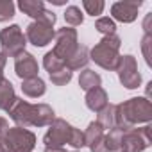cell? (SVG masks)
Listing matches in <instances>:
<instances>
[{"mask_svg":"<svg viewBox=\"0 0 152 152\" xmlns=\"http://www.w3.org/2000/svg\"><path fill=\"white\" fill-rule=\"evenodd\" d=\"M152 120V104L145 97H134L122 104H116V127L131 129L138 124H148Z\"/></svg>","mask_w":152,"mask_h":152,"instance_id":"obj_1","label":"cell"},{"mask_svg":"<svg viewBox=\"0 0 152 152\" xmlns=\"http://www.w3.org/2000/svg\"><path fill=\"white\" fill-rule=\"evenodd\" d=\"M120 38L116 34H109L104 36L91 50H90V59L95 61V64H99L104 70H116L118 61H120Z\"/></svg>","mask_w":152,"mask_h":152,"instance_id":"obj_2","label":"cell"},{"mask_svg":"<svg viewBox=\"0 0 152 152\" xmlns=\"http://www.w3.org/2000/svg\"><path fill=\"white\" fill-rule=\"evenodd\" d=\"M0 45H2V52L7 57H16L18 54L25 52L27 38L22 32L20 25H9L0 31Z\"/></svg>","mask_w":152,"mask_h":152,"instance_id":"obj_3","label":"cell"},{"mask_svg":"<svg viewBox=\"0 0 152 152\" xmlns=\"http://www.w3.org/2000/svg\"><path fill=\"white\" fill-rule=\"evenodd\" d=\"M150 147V125L143 127H131L122 136V152H143Z\"/></svg>","mask_w":152,"mask_h":152,"instance_id":"obj_4","label":"cell"},{"mask_svg":"<svg viewBox=\"0 0 152 152\" xmlns=\"http://www.w3.org/2000/svg\"><path fill=\"white\" fill-rule=\"evenodd\" d=\"M9 152H32L36 147V136L23 127H9L4 136Z\"/></svg>","mask_w":152,"mask_h":152,"instance_id":"obj_5","label":"cell"},{"mask_svg":"<svg viewBox=\"0 0 152 152\" xmlns=\"http://www.w3.org/2000/svg\"><path fill=\"white\" fill-rule=\"evenodd\" d=\"M54 39H56V45H54L52 52H54L63 63H66V61L73 56V52L77 50V47H79V43H77V31L72 29V27L59 29V31L56 32Z\"/></svg>","mask_w":152,"mask_h":152,"instance_id":"obj_6","label":"cell"},{"mask_svg":"<svg viewBox=\"0 0 152 152\" xmlns=\"http://www.w3.org/2000/svg\"><path fill=\"white\" fill-rule=\"evenodd\" d=\"M116 72H118V79H120L122 86H125L127 90H136L141 84V75L138 72V63H136L134 56H131V54L120 56Z\"/></svg>","mask_w":152,"mask_h":152,"instance_id":"obj_7","label":"cell"},{"mask_svg":"<svg viewBox=\"0 0 152 152\" xmlns=\"http://www.w3.org/2000/svg\"><path fill=\"white\" fill-rule=\"evenodd\" d=\"M70 132H72V125L63 118H56L48 125V131L43 136V143L45 147H63L64 143L70 141Z\"/></svg>","mask_w":152,"mask_h":152,"instance_id":"obj_8","label":"cell"},{"mask_svg":"<svg viewBox=\"0 0 152 152\" xmlns=\"http://www.w3.org/2000/svg\"><path fill=\"white\" fill-rule=\"evenodd\" d=\"M18 7L31 18H34V22H41L47 23L50 27H54L56 23V15L48 9H45V4L41 0H20Z\"/></svg>","mask_w":152,"mask_h":152,"instance_id":"obj_9","label":"cell"},{"mask_svg":"<svg viewBox=\"0 0 152 152\" xmlns=\"http://www.w3.org/2000/svg\"><path fill=\"white\" fill-rule=\"evenodd\" d=\"M141 0H122L111 6V15L122 23H132L138 18V9L141 7Z\"/></svg>","mask_w":152,"mask_h":152,"instance_id":"obj_10","label":"cell"},{"mask_svg":"<svg viewBox=\"0 0 152 152\" xmlns=\"http://www.w3.org/2000/svg\"><path fill=\"white\" fill-rule=\"evenodd\" d=\"M54 36H56L54 27H50L47 23H41V22H32L27 27V32H25L27 41L32 43L34 47H45V45H48L54 39Z\"/></svg>","mask_w":152,"mask_h":152,"instance_id":"obj_11","label":"cell"},{"mask_svg":"<svg viewBox=\"0 0 152 152\" xmlns=\"http://www.w3.org/2000/svg\"><path fill=\"white\" fill-rule=\"evenodd\" d=\"M38 72H39V66H38V61L34 59L32 54H29L27 50L18 54L15 57V73L22 81L25 79H32V77H38Z\"/></svg>","mask_w":152,"mask_h":152,"instance_id":"obj_12","label":"cell"},{"mask_svg":"<svg viewBox=\"0 0 152 152\" xmlns=\"http://www.w3.org/2000/svg\"><path fill=\"white\" fill-rule=\"evenodd\" d=\"M31 109H32V104H29L27 100L16 97V99L13 100V104L9 106L7 115H9V118L16 124V127L27 129V127H31Z\"/></svg>","mask_w":152,"mask_h":152,"instance_id":"obj_13","label":"cell"},{"mask_svg":"<svg viewBox=\"0 0 152 152\" xmlns=\"http://www.w3.org/2000/svg\"><path fill=\"white\" fill-rule=\"evenodd\" d=\"M56 120V113L48 104H32L31 109V125L34 127H45L50 125Z\"/></svg>","mask_w":152,"mask_h":152,"instance_id":"obj_14","label":"cell"},{"mask_svg":"<svg viewBox=\"0 0 152 152\" xmlns=\"http://www.w3.org/2000/svg\"><path fill=\"white\" fill-rule=\"evenodd\" d=\"M86 106H88V109H91V111H95V113H99L102 107H106L107 104H109V100H107V93H106V90L104 88H93V90H90V91H86Z\"/></svg>","mask_w":152,"mask_h":152,"instance_id":"obj_15","label":"cell"},{"mask_svg":"<svg viewBox=\"0 0 152 152\" xmlns=\"http://www.w3.org/2000/svg\"><path fill=\"white\" fill-rule=\"evenodd\" d=\"M88 61H90V50H88V47L79 45L77 50L73 52V56L64 63V68H68L70 72H73V70H81V68H84V66L88 64Z\"/></svg>","mask_w":152,"mask_h":152,"instance_id":"obj_16","label":"cell"},{"mask_svg":"<svg viewBox=\"0 0 152 152\" xmlns=\"http://www.w3.org/2000/svg\"><path fill=\"white\" fill-rule=\"evenodd\" d=\"M22 91H23V95H27L31 99H38V97H43L45 95L47 86H45V81L43 79L32 77V79L22 81Z\"/></svg>","mask_w":152,"mask_h":152,"instance_id":"obj_17","label":"cell"},{"mask_svg":"<svg viewBox=\"0 0 152 152\" xmlns=\"http://www.w3.org/2000/svg\"><path fill=\"white\" fill-rule=\"evenodd\" d=\"M97 124L106 131L109 129H115L116 127V104H107L106 107H102L99 113H97Z\"/></svg>","mask_w":152,"mask_h":152,"instance_id":"obj_18","label":"cell"},{"mask_svg":"<svg viewBox=\"0 0 152 152\" xmlns=\"http://www.w3.org/2000/svg\"><path fill=\"white\" fill-rule=\"evenodd\" d=\"M15 99H16V95H15V88H13L11 81L2 75L0 77V109L7 111Z\"/></svg>","mask_w":152,"mask_h":152,"instance_id":"obj_19","label":"cell"},{"mask_svg":"<svg viewBox=\"0 0 152 152\" xmlns=\"http://www.w3.org/2000/svg\"><path fill=\"white\" fill-rule=\"evenodd\" d=\"M100 83H102V79H100V75H99L95 70L86 68V70L81 72V75H79V86H81L84 91H90V90H93V88H99Z\"/></svg>","mask_w":152,"mask_h":152,"instance_id":"obj_20","label":"cell"},{"mask_svg":"<svg viewBox=\"0 0 152 152\" xmlns=\"http://www.w3.org/2000/svg\"><path fill=\"white\" fill-rule=\"evenodd\" d=\"M124 129H109L107 134H104V143H106V148L107 152H118L120 150V145H122V136H124Z\"/></svg>","mask_w":152,"mask_h":152,"instance_id":"obj_21","label":"cell"},{"mask_svg":"<svg viewBox=\"0 0 152 152\" xmlns=\"http://www.w3.org/2000/svg\"><path fill=\"white\" fill-rule=\"evenodd\" d=\"M104 129L97 124V122H91L90 125H88V129L84 131V141H86V147H93L97 141H100L102 138H104Z\"/></svg>","mask_w":152,"mask_h":152,"instance_id":"obj_22","label":"cell"},{"mask_svg":"<svg viewBox=\"0 0 152 152\" xmlns=\"http://www.w3.org/2000/svg\"><path fill=\"white\" fill-rule=\"evenodd\" d=\"M43 66H45V70H47L48 73H54V72L64 68V63L50 50V52H47V54L43 56Z\"/></svg>","mask_w":152,"mask_h":152,"instance_id":"obj_23","label":"cell"},{"mask_svg":"<svg viewBox=\"0 0 152 152\" xmlns=\"http://www.w3.org/2000/svg\"><path fill=\"white\" fill-rule=\"evenodd\" d=\"M64 20H66L68 25L75 27V25H81V23L84 22V15L81 13V9H79L77 6H70V7H66V11H64Z\"/></svg>","mask_w":152,"mask_h":152,"instance_id":"obj_24","label":"cell"},{"mask_svg":"<svg viewBox=\"0 0 152 152\" xmlns=\"http://www.w3.org/2000/svg\"><path fill=\"white\" fill-rule=\"evenodd\" d=\"M50 75V81L56 84V86H66L70 81H72V72L68 68H61L54 73H48Z\"/></svg>","mask_w":152,"mask_h":152,"instance_id":"obj_25","label":"cell"},{"mask_svg":"<svg viewBox=\"0 0 152 152\" xmlns=\"http://www.w3.org/2000/svg\"><path fill=\"white\" fill-rule=\"evenodd\" d=\"M95 29H97L99 32H102L104 36H109V34H115L116 25H115V22H113L111 18L104 16V18H99V20L95 22Z\"/></svg>","mask_w":152,"mask_h":152,"instance_id":"obj_26","label":"cell"},{"mask_svg":"<svg viewBox=\"0 0 152 152\" xmlns=\"http://www.w3.org/2000/svg\"><path fill=\"white\" fill-rule=\"evenodd\" d=\"M104 6H106V4L102 2V0H84V2H83L84 11H86L88 15H91V16H99V15H102Z\"/></svg>","mask_w":152,"mask_h":152,"instance_id":"obj_27","label":"cell"},{"mask_svg":"<svg viewBox=\"0 0 152 152\" xmlns=\"http://www.w3.org/2000/svg\"><path fill=\"white\" fill-rule=\"evenodd\" d=\"M15 16V4L11 0H0V22H7Z\"/></svg>","mask_w":152,"mask_h":152,"instance_id":"obj_28","label":"cell"},{"mask_svg":"<svg viewBox=\"0 0 152 152\" xmlns=\"http://www.w3.org/2000/svg\"><path fill=\"white\" fill-rule=\"evenodd\" d=\"M68 145H72L73 148H83L86 147V141H84V132L81 129H75L72 127V132H70V141Z\"/></svg>","mask_w":152,"mask_h":152,"instance_id":"obj_29","label":"cell"},{"mask_svg":"<svg viewBox=\"0 0 152 152\" xmlns=\"http://www.w3.org/2000/svg\"><path fill=\"white\" fill-rule=\"evenodd\" d=\"M150 45H152V34H145L143 39H141V50H143V56H145V61L147 64H150Z\"/></svg>","mask_w":152,"mask_h":152,"instance_id":"obj_30","label":"cell"},{"mask_svg":"<svg viewBox=\"0 0 152 152\" xmlns=\"http://www.w3.org/2000/svg\"><path fill=\"white\" fill-rule=\"evenodd\" d=\"M7 129H9V124H7V120L0 116V140H4V136H6Z\"/></svg>","mask_w":152,"mask_h":152,"instance_id":"obj_31","label":"cell"},{"mask_svg":"<svg viewBox=\"0 0 152 152\" xmlns=\"http://www.w3.org/2000/svg\"><path fill=\"white\" fill-rule=\"evenodd\" d=\"M91 152H107V148H106V143H104V138L100 140V141H97L91 148H90Z\"/></svg>","mask_w":152,"mask_h":152,"instance_id":"obj_32","label":"cell"},{"mask_svg":"<svg viewBox=\"0 0 152 152\" xmlns=\"http://www.w3.org/2000/svg\"><path fill=\"white\" fill-rule=\"evenodd\" d=\"M6 63H7V56L4 52H0V77H2V72L6 68Z\"/></svg>","mask_w":152,"mask_h":152,"instance_id":"obj_33","label":"cell"},{"mask_svg":"<svg viewBox=\"0 0 152 152\" xmlns=\"http://www.w3.org/2000/svg\"><path fill=\"white\" fill-rule=\"evenodd\" d=\"M150 20H152V15H147L145 22H143V29H145V34H150Z\"/></svg>","mask_w":152,"mask_h":152,"instance_id":"obj_34","label":"cell"},{"mask_svg":"<svg viewBox=\"0 0 152 152\" xmlns=\"http://www.w3.org/2000/svg\"><path fill=\"white\" fill-rule=\"evenodd\" d=\"M43 152H66L63 147H45Z\"/></svg>","mask_w":152,"mask_h":152,"instance_id":"obj_35","label":"cell"},{"mask_svg":"<svg viewBox=\"0 0 152 152\" xmlns=\"http://www.w3.org/2000/svg\"><path fill=\"white\" fill-rule=\"evenodd\" d=\"M0 152H9V147L6 145L4 140H0Z\"/></svg>","mask_w":152,"mask_h":152,"instance_id":"obj_36","label":"cell"},{"mask_svg":"<svg viewBox=\"0 0 152 152\" xmlns=\"http://www.w3.org/2000/svg\"><path fill=\"white\" fill-rule=\"evenodd\" d=\"M73 152H79V150H73Z\"/></svg>","mask_w":152,"mask_h":152,"instance_id":"obj_37","label":"cell"}]
</instances>
